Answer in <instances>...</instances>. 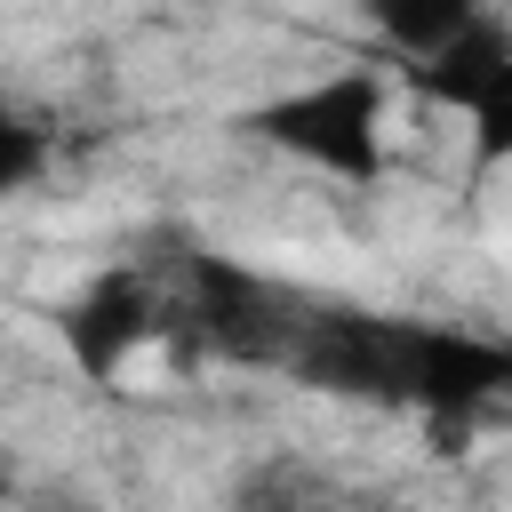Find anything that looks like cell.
<instances>
[{
  "instance_id": "4",
  "label": "cell",
  "mask_w": 512,
  "mask_h": 512,
  "mask_svg": "<svg viewBox=\"0 0 512 512\" xmlns=\"http://www.w3.org/2000/svg\"><path fill=\"white\" fill-rule=\"evenodd\" d=\"M160 328H168V312H160V296H152V280H144L136 264H104V272L64 304V352H72V368H80L88 384H112Z\"/></svg>"
},
{
  "instance_id": "8",
  "label": "cell",
  "mask_w": 512,
  "mask_h": 512,
  "mask_svg": "<svg viewBox=\"0 0 512 512\" xmlns=\"http://www.w3.org/2000/svg\"><path fill=\"white\" fill-rule=\"evenodd\" d=\"M232 512H328V488H320L296 456H272V464H256V472L232 488Z\"/></svg>"
},
{
  "instance_id": "11",
  "label": "cell",
  "mask_w": 512,
  "mask_h": 512,
  "mask_svg": "<svg viewBox=\"0 0 512 512\" xmlns=\"http://www.w3.org/2000/svg\"><path fill=\"white\" fill-rule=\"evenodd\" d=\"M504 392H512V344H504Z\"/></svg>"
},
{
  "instance_id": "9",
  "label": "cell",
  "mask_w": 512,
  "mask_h": 512,
  "mask_svg": "<svg viewBox=\"0 0 512 512\" xmlns=\"http://www.w3.org/2000/svg\"><path fill=\"white\" fill-rule=\"evenodd\" d=\"M512 160V64L496 72V88L472 104V176H488V168H504Z\"/></svg>"
},
{
  "instance_id": "3",
  "label": "cell",
  "mask_w": 512,
  "mask_h": 512,
  "mask_svg": "<svg viewBox=\"0 0 512 512\" xmlns=\"http://www.w3.org/2000/svg\"><path fill=\"white\" fill-rule=\"evenodd\" d=\"M256 144H280L344 184H368L384 168V80L376 72H328L312 88H288L256 112H240Z\"/></svg>"
},
{
  "instance_id": "6",
  "label": "cell",
  "mask_w": 512,
  "mask_h": 512,
  "mask_svg": "<svg viewBox=\"0 0 512 512\" xmlns=\"http://www.w3.org/2000/svg\"><path fill=\"white\" fill-rule=\"evenodd\" d=\"M504 64H512V32H504V24L480 8V16H472L456 40H440L432 56H416V64H408V80H416L432 104H448V112H472V104L496 88V72H504Z\"/></svg>"
},
{
  "instance_id": "7",
  "label": "cell",
  "mask_w": 512,
  "mask_h": 512,
  "mask_svg": "<svg viewBox=\"0 0 512 512\" xmlns=\"http://www.w3.org/2000/svg\"><path fill=\"white\" fill-rule=\"evenodd\" d=\"M360 16H368V32H384L408 64L416 56H432L440 40H456L472 16H480V0H352Z\"/></svg>"
},
{
  "instance_id": "2",
  "label": "cell",
  "mask_w": 512,
  "mask_h": 512,
  "mask_svg": "<svg viewBox=\"0 0 512 512\" xmlns=\"http://www.w3.org/2000/svg\"><path fill=\"white\" fill-rule=\"evenodd\" d=\"M424 328L432 320H400V312H360V304H320L296 328L288 376L336 400H368V408H408L416 400V360H424Z\"/></svg>"
},
{
  "instance_id": "10",
  "label": "cell",
  "mask_w": 512,
  "mask_h": 512,
  "mask_svg": "<svg viewBox=\"0 0 512 512\" xmlns=\"http://www.w3.org/2000/svg\"><path fill=\"white\" fill-rule=\"evenodd\" d=\"M40 168H48V128H32L16 104H0V200L24 192Z\"/></svg>"
},
{
  "instance_id": "1",
  "label": "cell",
  "mask_w": 512,
  "mask_h": 512,
  "mask_svg": "<svg viewBox=\"0 0 512 512\" xmlns=\"http://www.w3.org/2000/svg\"><path fill=\"white\" fill-rule=\"evenodd\" d=\"M176 272H184V312H168V328H160V336H176V360L288 368L296 328H304V304H296L280 280L216 256V248H200V240H184Z\"/></svg>"
},
{
  "instance_id": "5",
  "label": "cell",
  "mask_w": 512,
  "mask_h": 512,
  "mask_svg": "<svg viewBox=\"0 0 512 512\" xmlns=\"http://www.w3.org/2000/svg\"><path fill=\"white\" fill-rule=\"evenodd\" d=\"M496 392H504V344L464 336V328H424L416 400H408V408H424V424H472Z\"/></svg>"
},
{
  "instance_id": "12",
  "label": "cell",
  "mask_w": 512,
  "mask_h": 512,
  "mask_svg": "<svg viewBox=\"0 0 512 512\" xmlns=\"http://www.w3.org/2000/svg\"><path fill=\"white\" fill-rule=\"evenodd\" d=\"M40 512H72V504H40Z\"/></svg>"
}]
</instances>
